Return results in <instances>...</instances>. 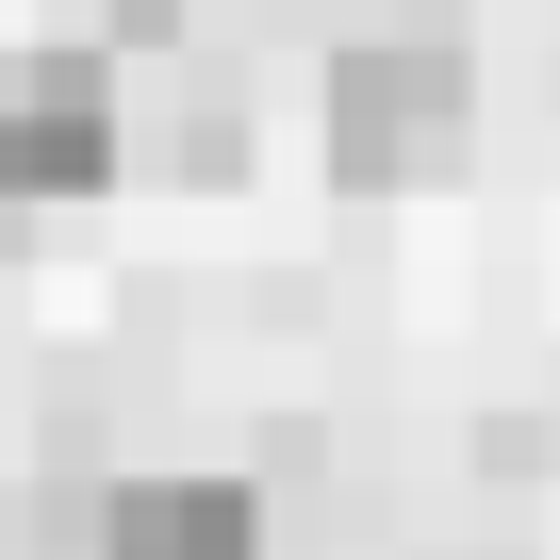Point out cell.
I'll return each instance as SVG.
<instances>
[{
	"mask_svg": "<svg viewBox=\"0 0 560 560\" xmlns=\"http://www.w3.org/2000/svg\"><path fill=\"white\" fill-rule=\"evenodd\" d=\"M100 18H116L132 50H165V34H182V0H100Z\"/></svg>",
	"mask_w": 560,
	"mask_h": 560,
	"instance_id": "277c9868",
	"label": "cell"
},
{
	"mask_svg": "<svg viewBox=\"0 0 560 560\" xmlns=\"http://www.w3.org/2000/svg\"><path fill=\"white\" fill-rule=\"evenodd\" d=\"M116 149H132V116H116L100 50H0V214L18 198H100Z\"/></svg>",
	"mask_w": 560,
	"mask_h": 560,
	"instance_id": "7a4b0ae2",
	"label": "cell"
},
{
	"mask_svg": "<svg viewBox=\"0 0 560 560\" xmlns=\"http://www.w3.org/2000/svg\"><path fill=\"white\" fill-rule=\"evenodd\" d=\"M478 132V83L445 34H363L330 50V182L347 198H396V182H445Z\"/></svg>",
	"mask_w": 560,
	"mask_h": 560,
	"instance_id": "6da1fadb",
	"label": "cell"
},
{
	"mask_svg": "<svg viewBox=\"0 0 560 560\" xmlns=\"http://www.w3.org/2000/svg\"><path fill=\"white\" fill-rule=\"evenodd\" d=\"M100 560H264V494L247 478H132L100 511Z\"/></svg>",
	"mask_w": 560,
	"mask_h": 560,
	"instance_id": "3957f363",
	"label": "cell"
}]
</instances>
